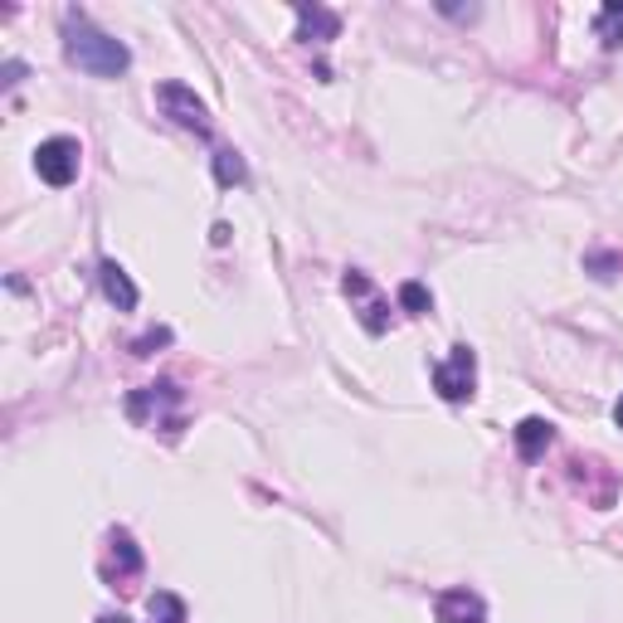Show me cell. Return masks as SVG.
Instances as JSON below:
<instances>
[{"label": "cell", "mask_w": 623, "mask_h": 623, "mask_svg": "<svg viewBox=\"0 0 623 623\" xmlns=\"http://www.w3.org/2000/svg\"><path fill=\"white\" fill-rule=\"evenodd\" d=\"M64 59L93 78H122L132 64V49L122 45V39H112L108 29H98L88 15L69 10L64 15Z\"/></svg>", "instance_id": "1"}, {"label": "cell", "mask_w": 623, "mask_h": 623, "mask_svg": "<svg viewBox=\"0 0 623 623\" xmlns=\"http://www.w3.org/2000/svg\"><path fill=\"white\" fill-rule=\"evenodd\" d=\"M156 108H161L175 127L195 132V137H210V108H205V102L195 98V88H185V83H161V88H156Z\"/></svg>", "instance_id": "2"}, {"label": "cell", "mask_w": 623, "mask_h": 623, "mask_svg": "<svg viewBox=\"0 0 623 623\" xmlns=\"http://www.w3.org/2000/svg\"><path fill=\"white\" fill-rule=\"evenodd\" d=\"M433 390H439L449 404L473 400V390H477V356H473V351L453 346V356L433 366Z\"/></svg>", "instance_id": "3"}, {"label": "cell", "mask_w": 623, "mask_h": 623, "mask_svg": "<svg viewBox=\"0 0 623 623\" xmlns=\"http://www.w3.org/2000/svg\"><path fill=\"white\" fill-rule=\"evenodd\" d=\"M78 156H83V151H78L74 137H49V142H39V147H35V171H39V181H49L54 191L74 185Z\"/></svg>", "instance_id": "4"}, {"label": "cell", "mask_w": 623, "mask_h": 623, "mask_svg": "<svg viewBox=\"0 0 623 623\" xmlns=\"http://www.w3.org/2000/svg\"><path fill=\"white\" fill-rule=\"evenodd\" d=\"M433 619L439 623H487V604L473 589H443V595L433 599Z\"/></svg>", "instance_id": "5"}, {"label": "cell", "mask_w": 623, "mask_h": 623, "mask_svg": "<svg viewBox=\"0 0 623 623\" xmlns=\"http://www.w3.org/2000/svg\"><path fill=\"white\" fill-rule=\"evenodd\" d=\"M98 278H102V293H108V303L118 312H132L137 307V283L127 278V268L112 264V258H102L98 264Z\"/></svg>", "instance_id": "6"}, {"label": "cell", "mask_w": 623, "mask_h": 623, "mask_svg": "<svg viewBox=\"0 0 623 623\" xmlns=\"http://www.w3.org/2000/svg\"><path fill=\"white\" fill-rule=\"evenodd\" d=\"M337 29H341V15L337 10H321V5H297V39H317V45H327V39H337Z\"/></svg>", "instance_id": "7"}, {"label": "cell", "mask_w": 623, "mask_h": 623, "mask_svg": "<svg viewBox=\"0 0 623 623\" xmlns=\"http://www.w3.org/2000/svg\"><path fill=\"white\" fill-rule=\"evenodd\" d=\"M161 404H181V390H175L171 380H161V386H142V390H132L127 414H132L137 424H147V410H161Z\"/></svg>", "instance_id": "8"}, {"label": "cell", "mask_w": 623, "mask_h": 623, "mask_svg": "<svg viewBox=\"0 0 623 623\" xmlns=\"http://www.w3.org/2000/svg\"><path fill=\"white\" fill-rule=\"evenodd\" d=\"M550 443H555V429H550L546 419H522V424H516V453H522L526 463L541 459Z\"/></svg>", "instance_id": "9"}, {"label": "cell", "mask_w": 623, "mask_h": 623, "mask_svg": "<svg viewBox=\"0 0 623 623\" xmlns=\"http://www.w3.org/2000/svg\"><path fill=\"white\" fill-rule=\"evenodd\" d=\"M108 546H112V565H118V579H132V575H137V570H142V550H137V541H132L127 532H112Z\"/></svg>", "instance_id": "10"}, {"label": "cell", "mask_w": 623, "mask_h": 623, "mask_svg": "<svg viewBox=\"0 0 623 623\" xmlns=\"http://www.w3.org/2000/svg\"><path fill=\"white\" fill-rule=\"evenodd\" d=\"M147 619L151 623H185V599L171 595V589H156L147 599Z\"/></svg>", "instance_id": "11"}, {"label": "cell", "mask_w": 623, "mask_h": 623, "mask_svg": "<svg viewBox=\"0 0 623 623\" xmlns=\"http://www.w3.org/2000/svg\"><path fill=\"white\" fill-rule=\"evenodd\" d=\"M215 181L224 185V191H230V185H244L248 181V166H244V156L239 151H215Z\"/></svg>", "instance_id": "12"}, {"label": "cell", "mask_w": 623, "mask_h": 623, "mask_svg": "<svg viewBox=\"0 0 623 623\" xmlns=\"http://www.w3.org/2000/svg\"><path fill=\"white\" fill-rule=\"evenodd\" d=\"M595 25H599V39H604L609 49H614L619 39H623V5H604V10H599Z\"/></svg>", "instance_id": "13"}, {"label": "cell", "mask_w": 623, "mask_h": 623, "mask_svg": "<svg viewBox=\"0 0 623 623\" xmlns=\"http://www.w3.org/2000/svg\"><path fill=\"white\" fill-rule=\"evenodd\" d=\"M400 307H404V312H429V307H433L429 288H424V283H404V288H400Z\"/></svg>", "instance_id": "14"}, {"label": "cell", "mask_w": 623, "mask_h": 623, "mask_svg": "<svg viewBox=\"0 0 623 623\" xmlns=\"http://www.w3.org/2000/svg\"><path fill=\"white\" fill-rule=\"evenodd\" d=\"M166 341H171V331H166V327H156V331H147V337H142L132 351H137V356H151V351H156V346H166Z\"/></svg>", "instance_id": "15"}, {"label": "cell", "mask_w": 623, "mask_h": 623, "mask_svg": "<svg viewBox=\"0 0 623 623\" xmlns=\"http://www.w3.org/2000/svg\"><path fill=\"white\" fill-rule=\"evenodd\" d=\"M614 424L623 429V394H619V404H614Z\"/></svg>", "instance_id": "16"}, {"label": "cell", "mask_w": 623, "mask_h": 623, "mask_svg": "<svg viewBox=\"0 0 623 623\" xmlns=\"http://www.w3.org/2000/svg\"><path fill=\"white\" fill-rule=\"evenodd\" d=\"M98 623H127V619H122V614H102Z\"/></svg>", "instance_id": "17"}]
</instances>
